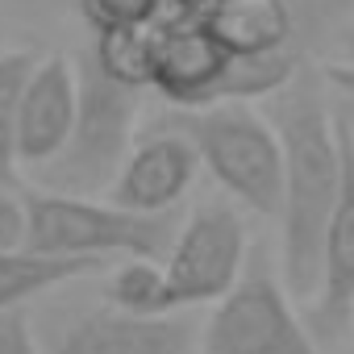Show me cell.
Segmentation results:
<instances>
[{
    "mask_svg": "<svg viewBox=\"0 0 354 354\" xmlns=\"http://www.w3.org/2000/svg\"><path fill=\"white\" fill-rule=\"evenodd\" d=\"M283 154L279 192V279L304 308L321 279V242L342 192V117L329 104L325 75L300 59L292 80L263 104Z\"/></svg>",
    "mask_w": 354,
    "mask_h": 354,
    "instance_id": "1",
    "label": "cell"
},
{
    "mask_svg": "<svg viewBox=\"0 0 354 354\" xmlns=\"http://www.w3.org/2000/svg\"><path fill=\"white\" fill-rule=\"evenodd\" d=\"M30 205V238L26 250L55 259H88V263H125V259H158L171 250L180 213H133L113 205L109 196H63L34 188Z\"/></svg>",
    "mask_w": 354,
    "mask_h": 354,
    "instance_id": "2",
    "label": "cell"
},
{
    "mask_svg": "<svg viewBox=\"0 0 354 354\" xmlns=\"http://www.w3.org/2000/svg\"><path fill=\"white\" fill-rule=\"evenodd\" d=\"M171 125L188 133L201 167L217 180L225 201L271 221L279 217L283 154L275 125L267 121L259 100H221L196 113H180Z\"/></svg>",
    "mask_w": 354,
    "mask_h": 354,
    "instance_id": "3",
    "label": "cell"
},
{
    "mask_svg": "<svg viewBox=\"0 0 354 354\" xmlns=\"http://www.w3.org/2000/svg\"><path fill=\"white\" fill-rule=\"evenodd\" d=\"M75 67H80V109L71 138L63 154L34 175V184L42 192H63V196H104L138 142L133 133L146 92L113 84L92 63L88 50L75 55Z\"/></svg>",
    "mask_w": 354,
    "mask_h": 354,
    "instance_id": "4",
    "label": "cell"
},
{
    "mask_svg": "<svg viewBox=\"0 0 354 354\" xmlns=\"http://www.w3.org/2000/svg\"><path fill=\"white\" fill-rule=\"evenodd\" d=\"M246 221L242 209L225 196L201 201L188 217H180L171 250L162 254V308L192 313L213 308L246 271Z\"/></svg>",
    "mask_w": 354,
    "mask_h": 354,
    "instance_id": "5",
    "label": "cell"
},
{
    "mask_svg": "<svg viewBox=\"0 0 354 354\" xmlns=\"http://www.w3.org/2000/svg\"><path fill=\"white\" fill-rule=\"evenodd\" d=\"M196 354H321L304 313L279 279V267L250 259L242 279L209 308Z\"/></svg>",
    "mask_w": 354,
    "mask_h": 354,
    "instance_id": "6",
    "label": "cell"
},
{
    "mask_svg": "<svg viewBox=\"0 0 354 354\" xmlns=\"http://www.w3.org/2000/svg\"><path fill=\"white\" fill-rule=\"evenodd\" d=\"M342 117V192L321 242V279L317 296L304 304V321L321 342H346L354 333V121Z\"/></svg>",
    "mask_w": 354,
    "mask_h": 354,
    "instance_id": "7",
    "label": "cell"
},
{
    "mask_svg": "<svg viewBox=\"0 0 354 354\" xmlns=\"http://www.w3.org/2000/svg\"><path fill=\"white\" fill-rule=\"evenodd\" d=\"M201 321L192 313L138 317L117 304L88 308L42 337L46 354H192Z\"/></svg>",
    "mask_w": 354,
    "mask_h": 354,
    "instance_id": "8",
    "label": "cell"
},
{
    "mask_svg": "<svg viewBox=\"0 0 354 354\" xmlns=\"http://www.w3.org/2000/svg\"><path fill=\"white\" fill-rule=\"evenodd\" d=\"M196 175H201L196 146L188 142V133L167 125V129H150L146 138L133 142L129 158L121 162L117 180L104 196L121 209L162 217V213H180Z\"/></svg>",
    "mask_w": 354,
    "mask_h": 354,
    "instance_id": "9",
    "label": "cell"
},
{
    "mask_svg": "<svg viewBox=\"0 0 354 354\" xmlns=\"http://www.w3.org/2000/svg\"><path fill=\"white\" fill-rule=\"evenodd\" d=\"M75 109H80V67L75 55H38L26 88H21V104H17V162L21 171L38 175L42 167H50L75 125Z\"/></svg>",
    "mask_w": 354,
    "mask_h": 354,
    "instance_id": "10",
    "label": "cell"
},
{
    "mask_svg": "<svg viewBox=\"0 0 354 354\" xmlns=\"http://www.w3.org/2000/svg\"><path fill=\"white\" fill-rule=\"evenodd\" d=\"M230 71H234V59L201 21L158 26V63H154L150 92H158L162 104H171L175 113H196L225 100Z\"/></svg>",
    "mask_w": 354,
    "mask_h": 354,
    "instance_id": "11",
    "label": "cell"
},
{
    "mask_svg": "<svg viewBox=\"0 0 354 354\" xmlns=\"http://www.w3.org/2000/svg\"><path fill=\"white\" fill-rule=\"evenodd\" d=\"M196 21L230 59H271L296 50V9L288 0H221Z\"/></svg>",
    "mask_w": 354,
    "mask_h": 354,
    "instance_id": "12",
    "label": "cell"
},
{
    "mask_svg": "<svg viewBox=\"0 0 354 354\" xmlns=\"http://www.w3.org/2000/svg\"><path fill=\"white\" fill-rule=\"evenodd\" d=\"M88 275H104V263L88 259H55V254H34V250H0V317L21 313L34 300L80 283Z\"/></svg>",
    "mask_w": 354,
    "mask_h": 354,
    "instance_id": "13",
    "label": "cell"
},
{
    "mask_svg": "<svg viewBox=\"0 0 354 354\" xmlns=\"http://www.w3.org/2000/svg\"><path fill=\"white\" fill-rule=\"evenodd\" d=\"M88 55L113 84L133 88V92H150L154 88V63H158V26L92 34Z\"/></svg>",
    "mask_w": 354,
    "mask_h": 354,
    "instance_id": "14",
    "label": "cell"
},
{
    "mask_svg": "<svg viewBox=\"0 0 354 354\" xmlns=\"http://www.w3.org/2000/svg\"><path fill=\"white\" fill-rule=\"evenodd\" d=\"M38 55L34 50H5L0 55V188L17 184V104H21V88L34 71Z\"/></svg>",
    "mask_w": 354,
    "mask_h": 354,
    "instance_id": "15",
    "label": "cell"
},
{
    "mask_svg": "<svg viewBox=\"0 0 354 354\" xmlns=\"http://www.w3.org/2000/svg\"><path fill=\"white\" fill-rule=\"evenodd\" d=\"M75 13L92 34H113V30H150L162 26L167 0H75Z\"/></svg>",
    "mask_w": 354,
    "mask_h": 354,
    "instance_id": "16",
    "label": "cell"
},
{
    "mask_svg": "<svg viewBox=\"0 0 354 354\" xmlns=\"http://www.w3.org/2000/svg\"><path fill=\"white\" fill-rule=\"evenodd\" d=\"M30 238V205L21 192L0 188V250H21Z\"/></svg>",
    "mask_w": 354,
    "mask_h": 354,
    "instance_id": "17",
    "label": "cell"
},
{
    "mask_svg": "<svg viewBox=\"0 0 354 354\" xmlns=\"http://www.w3.org/2000/svg\"><path fill=\"white\" fill-rule=\"evenodd\" d=\"M0 354H46V346L30 321V308L0 317Z\"/></svg>",
    "mask_w": 354,
    "mask_h": 354,
    "instance_id": "18",
    "label": "cell"
},
{
    "mask_svg": "<svg viewBox=\"0 0 354 354\" xmlns=\"http://www.w3.org/2000/svg\"><path fill=\"white\" fill-rule=\"evenodd\" d=\"M67 5H75V0H0V13L17 21H46L59 17Z\"/></svg>",
    "mask_w": 354,
    "mask_h": 354,
    "instance_id": "19",
    "label": "cell"
},
{
    "mask_svg": "<svg viewBox=\"0 0 354 354\" xmlns=\"http://www.w3.org/2000/svg\"><path fill=\"white\" fill-rule=\"evenodd\" d=\"M213 5H221V0H167V17L162 21H196Z\"/></svg>",
    "mask_w": 354,
    "mask_h": 354,
    "instance_id": "20",
    "label": "cell"
},
{
    "mask_svg": "<svg viewBox=\"0 0 354 354\" xmlns=\"http://www.w3.org/2000/svg\"><path fill=\"white\" fill-rule=\"evenodd\" d=\"M346 50H350V59H354V34H350V38H346Z\"/></svg>",
    "mask_w": 354,
    "mask_h": 354,
    "instance_id": "21",
    "label": "cell"
}]
</instances>
